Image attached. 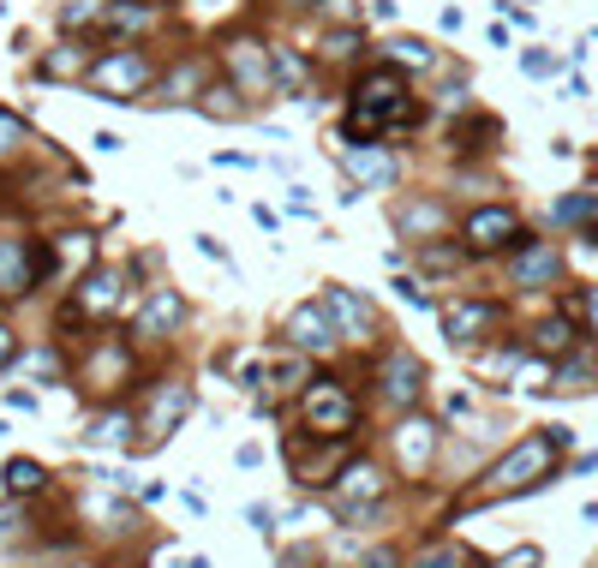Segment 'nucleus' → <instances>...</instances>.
<instances>
[{"mask_svg":"<svg viewBox=\"0 0 598 568\" xmlns=\"http://www.w3.org/2000/svg\"><path fill=\"white\" fill-rule=\"evenodd\" d=\"M419 270H426V275H455V270H461V252H455V245H431V240H426V252H419Z\"/></svg>","mask_w":598,"mask_h":568,"instance_id":"28","label":"nucleus"},{"mask_svg":"<svg viewBox=\"0 0 598 568\" xmlns=\"http://www.w3.org/2000/svg\"><path fill=\"white\" fill-rule=\"evenodd\" d=\"M550 389H557V396H587V389H598V354H587V347L563 354L557 359V377H550Z\"/></svg>","mask_w":598,"mask_h":568,"instance_id":"17","label":"nucleus"},{"mask_svg":"<svg viewBox=\"0 0 598 568\" xmlns=\"http://www.w3.org/2000/svg\"><path fill=\"white\" fill-rule=\"evenodd\" d=\"M84 443H91V449H126V443H133V419H126V413H96L91 431H84Z\"/></svg>","mask_w":598,"mask_h":568,"instance_id":"22","label":"nucleus"},{"mask_svg":"<svg viewBox=\"0 0 598 568\" xmlns=\"http://www.w3.org/2000/svg\"><path fill=\"white\" fill-rule=\"evenodd\" d=\"M245 520H252V533H264V538L275 533V508L270 503H252V508H245Z\"/></svg>","mask_w":598,"mask_h":568,"instance_id":"37","label":"nucleus"},{"mask_svg":"<svg viewBox=\"0 0 598 568\" xmlns=\"http://www.w3.org/2000/svg\"><path fill=\"white\" fill-rule=\"evenodd\" d=\"M580 347V324H575V312H557V317H545L533 335V354H545V359H563V354H575Z\"/></svg>","mask_w":598,"mask_h":568,"instance_id":"19","label":"nucleus"},{"mask_svg":"<svg viewBox=\"0 0 598 568\" xmlns=\"http://www.w3.org/2000/svg\"><path fill=\"white\" fill-rule=\"evenodd\" d=\"M114 377H126V347H120V341H96V354H91V383L108 389Z\"/></svg>","mask_w":598,"mask_h":568,"instance_id":"25","label":"nucleus"},{"mask_svg":"<svg viewBox=\"0 0 598 568\" xmlns=\"http://www.w3.org/2000/svg\"><path fill=\"white\" fill-rule=\"evenodd\" d=\"M396 294H401L407 305H431V299H426V287H413V282H407V275H401V282H396Z\"/></svg>","mask_w":598,"mask_h":568,"instance_id":"41","label":"nucleus"},{"mask_svg":"<svg viewBox=\"0 0 598 568\" xmlns=\"http://www.w3.org/2000/svg\"><path fill=\"white\" fill-rule=\"evenodd\" d=\"M491 568H538V545H515L508 557H497Z\"/></svg>","mask_w":598,"mask_h":568,"instance_id":"35","label":"nucleus"},{"mask_svg":"<svg viewBox=\"0 0 598 568\" xmlns=\"http://www.w3.org/2000/svg\"><path fill=\"white\" fill-rule=\"evenodd\" d=\"M389 66H437V54H431V42H419V36H401L396 49H389Z\"/></svg>","mask_w":598,"mask_h":568,"instance_id":"27","label":"nucleus"},{"mask_svg":"<svg viewBox=\"0 0 598 568\" xmlns=\"http://www.w3.org/2000/svg\"><path fill=\"white\" fill-rule=\"evenodd\" d=\"M240 96H245L240 84H203V102H198V108H203V114H216V120H245L252 108H245Z\"/></svg>","mask_w":598,"mask_h":568,"instance_id":"23","label":"nucleus"},{"mask_svg":"<svg viewBox=\"0 0 598 568\" xmlns=\"http://www.w3.org/2000/svg\"><path fill=\"white\" fill-rule=\"evenodd\" d=\"M19 144H24V126L12 120V114H0V156H7V150H19Z\"/></svg>","mask_w":598,"mask_h":568,"instance_id":"36","label":"nucleus"},{"mask_svg":"<svg viewBox=\"0 0 598 568\" xmlns=\"http://www.w3.org/2000/svg\"><path fill=\"white\" fill-rule=\"evenodd\" d=\"M366 568H396V557H389V550H371V557H366Z\"/></svg>","mask_w":598,"mask_h":568,"instance_id":"44","label":"nucleus"},{"mask_svg":"<svg viewBox=\"0 0 598 568\" xmlns=\"http://www.w3.org/2000/svg\"><path fill=\"white\" fill-rule=\"evenodd\" d=\"M324 7L335 12V19H354V12H359V7H354V0H324Z\"/></svg>","mask_w":598,"mask_h":568,"instance_id":"43","label":"nucleus"},{"mask_svg":"<svg viewBox=\"0 0 598 568\" xmlns=\"http://www.w3.org/2000/svg\"><path fill=\"white\" fill-rule=\"evenodd\" d=\"M521 72H527V78H557L563 61H557V54H545V49H527V54H521Z\"/></svg>","mask_w":598,"mask_h":568,"instance_id":"31","label":"nucleus"},{"mask_svg":"<svg viewBox=\"0 0 598 568\" xmlns=\"http://www.w3.org/2000/svg\"><path fill=\"white\" fill-rule=\"evenodd\" d=\"M396 228H401L407 240L443 234V228H449V210H443V203H401V210H396Z\"/></svg>","mask_w":598,"mask_h":568,"instance_id":"20","label":"nucleus"},{"mask_svg":"<svg viewBox=\"0 0 598 568\" xmlns=\"http://www.w3.org/2000/svg\"><path fill=\"white\" fill-rule=\"evenodd\" d=\"M7 491H12V497H36V491H49V473H42V461L12 455V461H7Z\"/></svg>","mask_w":598,"mask_h":568,"instance_id":"24","label":"nucleus"},{"mask_svg":"<svg viewBox=\"0 0 598 568\" xmlns=\"http://www.w3.org/2000/svg\"><path fill=\"white\" fill-rule=\"evenodd\" d=\"M431 455H437V425H431V419H401V425H396V461H401V473L419 478V473L431 467Z\"/></svg>","mask_w":598,"mask_h":568,"instance_id":"12","label":"nucleus"},{"mask_svg":"<svg viewBox=\"0 0 598 568\" xmlns=\"http://www.w3.org/2000/svg\"><path fill=\"white\" fill-rule=\"evenodd\" d=\"M150 19H156V12H150V7H138V0H114L102 24H108V31H144Z\"/></svg>","mask_w":598,"mask_h":568,"instance_id":"26","label":"nucleus"},{"mask_svg":"<svg viewBox=\"0 0 598 568\" xmlns=\"http://www.w3.org/2000/svg\"><path fill=\"white\" fill-rule=\"evenodd\" d=\"M347 173H354L366 192H389L396 186V162H389L384 150H371V144H359V150H347Z\"/></svg>","mask_w":598,"mask_h":568,"instance_id":"18","label":"nucleus"},{"mask_svg":"<svg viewBox=\"0 0 598 568\" xmlns=\"http://www.w3.org/2000/svg\"><path fill=\"white\" fill-rule=\"evenodd\" d=\"M324 312L335 317V329L347 335V341H366V335H377V317H371V305L354 294V287H324Z\"/></svg>","mask_w":598,"mask_h":568,"instance_id":"11","label":"nucleus"},{"mask_svg":"<svg viewBox=\"0 0 598 568\" xmlns=\"http://www.w3.org/2000/svg\"><path fill=\"white\" fill-rule=\"evenodd\" d=\"M557 275H563V245L557 240L527 234L515 245V257H508V282H515V287H550Z\"/></svg>","mask_w":598,"mask_h":568,"instance_id":"5","label":"nucleus"},{"mask_svg":"<svg viewBox=\"0 0 598 568\" xmlns=\"http://www.w3.org/2000/svg\"><path fill=\"white\" fill-rule=\"evenodd\" d=\"M180 317H186V299L168 294V287H156V294L144 299V312H138V335L144 341H162L168 329H180Z\"/></svg>","mask_w":598,"mask_h":568,"instance_id":"16","label":"nucleus"},{"mask_svg":"<svg viewBox=\"0 0 598 568\" xmlns=\"http://www.w3.org/2000/svg\"><path fill=\"white\" fill-rule=\"evenodd\" d=\"M186 413H192V389H186V383H168L162 396L150 401V413H144V431H150L144 443H162V436H174Z\"/></svg>","mask_w":598,"mask_h":568,"instance_id":"13","label":"nucleus"},{"mask_svg":"<svg viewBox=\"0 0 598 568\" xmlns=\"http://www.w3.org/2000/svg\"><path fill=\"white\" fill-rule=\"evenodd\" d=\"M228 72L245 96H275V54H264L258 42H233L228 49Z\"/></svg>","mask_w":598,"mask_h":568,"instance_id":"8","label":"nucleus"},{"mask_svg":"<svg viewBox=\"0 0 598 568\" xmlns=\"http://www.w3.org/2000/svg\"><path fill=\"white\" fill-rule=\"evenodd\" d=\"M497 329H503V305L497 299H455L443 312V341L449 347H479Z\"/></svg>","mask_w":598,"mask_h":568,"instance_id":"3","label":"nucleus"},{"mask_svg":"<svg viewBox=\"0 0 598 568\" xmlns=\"http://www.w3.org/2000/svg\"><path fill=\"white\" fill-rule=\"evenodd\" d=\"M407 568H466V550L461 545H431V550H419Z\"/></svg>","mask_w":598,"mask_h":568,"instance_id":"29","label":"nucleus"},{"mask_svg":"<svg viewBox=\"0 0 598 568\" xmlns=\"http://www.w3.org/2000/svg\"><path fill=\"white\" fill-rule=\"evenodd\" d=\"M150 78H156V66H150V54H138V49H120V54H108V61L91 66V84L108 102H126L133 91H144Z\"/></svg>","mask_w":598,"mask_h":568,"instance_id":"4","label":"nucleus"},{"mask_svg":"<svg viewBox=\"0 0 598 568\" xmlns=\"http://www.w3.org/2000/svg\"><path fill=\"white\" fill-rule=\"evenodd\" d=\"M335 568H342V562H335Z\"/></svg>","mask_w":598,"mask_h":568,"instance_id":"46","label":"nucleus"},{"mask_svg":"<svg viewBox=\"0 0 598 568\" xmlns=\"http://www.w3.org/2000/svg\"><path fill=\"white\" fill-rule=\"evenodd\" d=\"M371 503H384V473H377L371 461L342 467V485H335V515H347V508H371Z\"/></svg>","mask_w":598,"mask_h":568,"instance_id":"14","label":"nucleus"},{"mask_svg":"<svg viewBox=\"0 0 598 568\" xmlns=\"http://www.w3.org/2000/svg\"><path fill=\"white\" fill-rule=\"evenodd\" d=\"M354 31H347V24H342V31H329V54H335V61H347V54H354Z\"/></svg>","mask_w":598,"mask_h":568,"instance_id":"38","label":"nucleus"},{"mask_svg":"<svg viewBox=\"0 0 598 568\" xmlns=\"http://www.w3.org/2000/svg\"><path fill=\"white\" fill-rule=\"evenodd\" d=\"M527 240L521 234V222H515V210H503V203H485V210H473L466 215V245H473V252H515V245Z\"/></svg>","mask_w":598,"mask_h":568,"instance_id":"6","label":"nucleus"},{"mask_svg":"<svg viewBox=\"0 0 598 568\" xmlns=\"http://www.w3.org/2000/svg\"><path fill=\"white\" fill-rule=\"evenodd\" d=\"M198 252H203V257H216V264H233V257H228V245H216L210 234H198Z\"/></svg>","mask_w":598,"mask_h":568,"instance_id":"39","label":"nucleus"},{"mask_svg":"<svg viewBox=\"0 0 598 568\" xmlns=\"http://www.w3.org/2000/svg\"><path fill=\"white\" fill-rule=\"evenodd\" d=\"M61 264H91V234H61Z\"/></svg>","mask_w":598,"mask_h":568,"instance_id":"32","label":"nucleus"},{"mask_svg":"<svg viewBox=\"0 0 598 568\" xmlns=\"http://www.w3.org/2000/svg\"><path fill=\"white\" fill-rule=\"evenodd\" d=\"M42 270H49V264L36 257L31 240H19V234L0 240V294H7V299L12 294H31V282H36Z\"/></svg>","mask_w":598,"mask_h":568,"instance_id":"9","label":"nucleus"},{"mask_svg":"<svg viewBox=\"0 0 598 568\" xmlns=\"http://www.w3.org/2000/svg\"><path fill=\"white\" fill-rule=\"evenodd\" d=\"M24 527H31V515H24V503H7L0 508V545H19Z\"/></svg>","mask_w":598,"mask_h":568,"instance_id":"30","label":"nucleus"},{"mask_svg":"<svg viewBox=\"0 0 598 568\" xmlns=\"http://www.w3.org/2000/svg\"><path fill=\"white\" fill-rule=\"evenodd\" d=\"M42 72H49V78H66V72H84V54H78V49H61V54H49V61H42Z\"/></svg>","mask_w":598,"mask_h":568,"instance_id":"33","label":"nucleus"},{"mask_svg":"<svg viewBox=\"0 0 598 568\" xmlns=\"http://www.w3.org/2000/svg\"><path fill=\"white\" fill-rule=\"evenodd\" d=\"M102 7H108V0H66V7H61V19H66V24H91Z\"/></svg>","mask_w":598,"mask_h":568,"instance_id":"34","label":"nucleus"},{"mask_svg":"<svg viewBox=\"0 0 598 568\" xmlns=\"http://www.w3.org/2000/svg\"><path fill=\"white\" fill-rule=\"evenodd\" d=\"M300 413H305V425H312V436H347V431H354V419H359V401L347 396V383L324 377V383L305 389Z\"/></svg>","mask_w":598,"mask_h":568,"instance_id":"2","label":"nucleus"},{"mask_svg":"<svg viewBox=\"0 0 598 568\" xmlns=\"http://www.w3.org/2000/svg\"><path fill=\"white\" fill-rule=\"evenodd\" d=\"M126 305V275L120 270H91L84 287L72 294V312L78 317H114Z\"/></svg>","mask_w":598,"mask_h":568,"instance_id":"10","label":"nucleus"},{"mask_svg":"<svg viewBox=\"0 0 598 568\" xmlns=\"http://www.w3.org/2000/svg\"><path fill=\"white\" fill-rule=\"evenodd\" d=\"M580 312H587V324H592V335H598V282L580 294Z\"/></svg>","mask_w":598,"mask_h":568,"instance_id":"40","label":"nucleus"},{"mask_svg":"<svg viewBox=\"0 0 598 568\" xmlns=\"http://www.w3.org/2000/svg\"><path fill=\"white\" fill-rule=\"evenodd\" d=\"M282 7H305V0H282Z\"/></svg>","mask_w":598,"mask_h":568,"instance_id":"45","label":"nucleus"},{"mask_svg":"<svg viewBox=\"0 0 598 568\" xmlns=\"http://www.w3.org/2000/svg\"><path fill=\"white\" fill-rule=\"evenodd\" d=\"M335 317L324 312V305H300L294 317H287V347H294V354H335Z\"/></svg>","mask_w":598,"mask_h":568,"instance_id":"7","label":"nucleus"},{"mask_svg":"<svg viewBox=\"0 0 598 568\" xmlns=\"http://www.w3.org/2000/svg\"><path fill=\"white\" fill-rule=\"evenodd\" d=\"M384 396L396 407H413L419 396H426V366H419L413 354H389L384 359Z\"/></svg>","mask_w":598,"mask_h":568,"instance_id":"15","label":"nucleus"},{"mask_svg":"<svg viewBox=\"0 0 598 568\" xmlns=\"http://www.w3.org/2000/svg\"><path fill=\"white\" fill-rule=\"evenodd\" d=\"M550 222H557V228H587V222H598V186H587V192H568V198H557V210H550Z\"/></svg>","mask_w":598,"mask_h":568,"instance_id":"21","label":"nucleus"},{"mask_svg":"<svg viewBox=\"0 0 598 568\" xmlns=\"http://www.w3.org/2000/svg\"><path fill=\"white\" fill-rule=\"evenodd\" d=\"M12 354H19V335H12L7 324H0V366H7V359H12Z\"/></svg>","mask_w":598,"mask_h":568,"instance_id":"42","label":"nucleus"},{"mask_svg":"<svg viewBox=\"0 0 598 568\" xmlns=\"http://www.w3.org/2000/svg\"><path fill=\"white\" fill-rule=\"evenodd\" d=\"M557 436L550 431H533V436H521L515 449L491 467L485 478V491L491 497H521V491H538V485H557Z\"/></svg>","mask_w":598,"mask_h":568,"instance_id":"1","label":"nucleus"}]
</instances>
